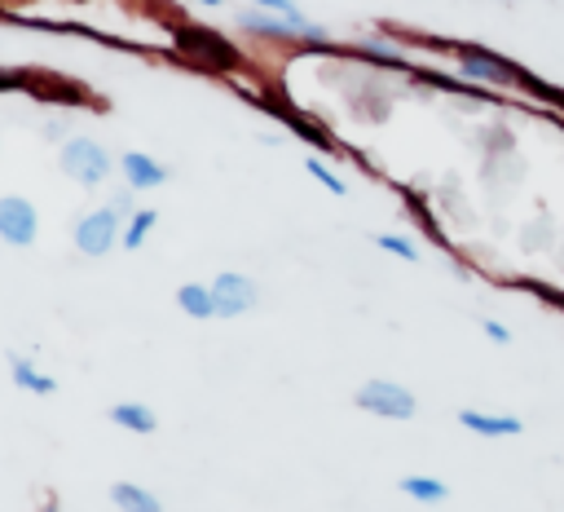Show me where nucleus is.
I'll list each match as a JSON object with an SVG mask.
<instances>
[{
    "instance_id": "nucleus-1",
    "label": "nucleus",
    "mask_w": 564,
    "mask_h": 512,
    "mask_svg": "<svg viewBox=\"0 0 564 512\" xmlns=\"http://www.w3.org/2000/svg\"><path fill=\"white\" fill-rule=\"evenodd\" d=\"M454 57H458V75L471 88H533V79L516 62H507L502 53H494L485 44H458Z\"/></svg>"
},
{
    "instance_id": "nucleus-2",
    "label": "nucleus",
    "mask_w": 564,
    "mask_h": 512,
    "mask_svg": "<svg viewBox=\"0 0 564 512\" xmlns=\"http://www.w3.org/2000/svg\"><path fill=\"white\" fill-rule=\"evenodd\" d=\"M57 168L75 181V185H101L115 168H119V159L97 141V137H66L62 141V150H57Z\"/></svg>"
},
{
    "instance_id": "nucleus-3",
    "label": "nucleus",
    "mask_w": 564,
    "mask_h": 512,
    "mask_svg": "<svg viewBox=\"0 0 564 512\" xmlns=\"http://www.w3.org/2000/svg\"><path fill=\"white\" fill-rule=\"evenodd\" d=\"M172 40H176V49H181L194 66H207V71H229V66H238V49H234L220 31H212V26H181Z\"/></svg>"
},
{
    "instance_id": "nucleus-4",
    "label": "nucleus",
    "mask_w": 564,
    "mask_h": 512,
    "mask_svg": "<svg viewBox=\"0 0 564 512\" xmlns=\"http://www.w3.org/2000/svg\"><path fill=\"white\" fill-rule=\"evenodd\" d=\"M352 402H357V410H370V415H379V419H410V415L419 410L414 393H410L405 384H397V380H366V384L352 393Z\"/></svg>"
},
{
    "instance_id": "nucleus-5",
    "label": "nucleus",
    "mask_w": 564,
    "mask_h": 512,
    "mask_svg": "<svg viewBox=\"0 0 564 512\" xmlns=\"http://www.w3.org/2000/svg\"><path fill=\"white\" fill-rule=\"evenodd\" d=\"M119 234H123V216H115L110 207H93L75 221L70 243H75L79 256H106L119 243Z\"/></svg>"
},
{
    "instance_id": "nucleus-6",
    "label": "nucleus",
    "mask_w": 564,
    "mask_h": 512,
    "mask_svg": "<svg viewBox=\"0 0 564 512\" xmlns=\"http://www.w3.org/2000/svg\"><path fill=\"white\" fill-rule=\"evenodd\" d=\"M40 238V212L22 194H0V243L31 247Z\"/></svg>"
},
{
    "instance_id": "nucleus-7",
    "label": "nucleus",
    "mask_w": 564,
    "mask_h": 512,
    "mask_svg": "<svg viewBox=\"0 0 564 512\" xmlns=\"http://www.w3.org/2000/svg\"><path fill=\"white\" fill-rule=\"evenodd\" d=\"M212 300H216V318H242L260 305V287H256V278L225 269L212 278Z\"/></svg>"
},
{
    "instance_id": "nucleus-8",
    "label": "nucleus",
    "mask_w": 564,
    "mask_h": 512,
    "mask_svg": "<svg viewBox=\"0 0 564 512\" xmlns=\"http://www.w3.org/2000/svg\"><path fill=\"white\" fill-rule=\"evenodd\" d=\"M119 172H123V185H132L137 194H141V190H159V185L172 177V172H167L159 159H150L145 150H123V154H119Z\"/></svg>"
},
{
    "instance_id": "nucleus-9",
    "label": "nucleus",
    "mask_w": 564,
    "mask_h": 512,
    "mask_svg": "<svg viewBox=\"0 0 564 512\" xmlns=\"http://www.w3.org/2000/svg\"><path fill=\"white\" fill-rule=\"evenodd\" d=\"M458 424L476 437H516L524 433V419L520 415H502V410H480V406H463L458 410Z\"/></svg>"
},
{
    "instance_id": "nucleus-10",
    "label": "nucleus",
    "mask_w": 564,
    "mask_h": 512,
    "mask_svg": "<svg viewBox=\"0 0 564 512\" xmlns=\"http://www.w3.org/2000/svg\"><path fill=\"white\" fill-rule=\"evenodd\" d=\"M234 22L247 31V35H260V40H295V26L286 22V18H278V13H269V9H238L234 13Z\"/></svg>"
},
{
    "instance_id": "nucleus-11",
    "label": "nucleus",
    "mask_w": 564,
    "mask_h": 512,
    "mask_svg": "<svg viewBox=\"0 0 564 512\" xmlns=\"http://www.w3.org/2000/svg\"><path fill=\"white\" fill-rule=\"evenodd\" d=\"M9 375H13V384H18V388H26V393H35V397L57 393V380H53V375H44V371H40L31 358L9 353Z\"/></svg>"
},
{
    "instance_id": "nucleus-12",
    "label": "nucleus",
    "mask_w": 564,
    "mask_h": 512,
    "mask_svg": "<svg viewBox=\"0 0 564 512\" xmlns=\"http://www.w3.org/2000/svg\"><path fill=\"white\" fill-rule=\"evenodd\" d=\"M106 415H110V424H119L123 433H137V437H150L154 424H159L154 410H150L145 402H115Z\"/></svg>"
},
{
    "instance_id": "nucleus-13",
    "label": "nucleus",
    "mask_w": 564,
    "mask_h": 512,
    "mask_svg": "<svg viewBox=\"0 0 564 512\" xmlns=\"http://www.w3.org/2000/svg\"><path fill=\"white\" fill-rule=\"evenodd\" d=\"M110 503H115L119 512H163L159 494L145 490V486H137V481H115V486H110Z\"/></svg>"
},
{
    "instance_id": "nucleus-14",
    "label": "nucleus",
    "mask_w": 564,
    "mask_h": 512,
    "mask_svg": "<svg viewBox=\"0 0 564 512\" xmlns=\"http://www.w3.org/2000/svg\"><path fill=\"white\" fill-rule=\"evenodd\" d=\"M176 309L189 318H216V300H212V282H181L176 287Z\"/></svg>"
},
{
    "instance_id": "nucleus-15",
    "label": "nucleus",
    "mask_w": 564,
    "mask_h": 512,
    "mask_svg": "<svg viewBox=\"0 0 564 512\" xmlns=\"http://www.w3.org/2000/svg\"><path fill=\"white\" fill-rule=\"evenodd\" d=\"M401 494H410L414 503H445V499H449V486H445L441 477L410 472V477H401Z\"/></svg>"
},
{
    "instance_id": "nucleus-16",
    "label": "nucleus",
    "mask_w": 564,
    "mask_h": 512,
    "mask_svg": "<svg viewBox=\"0 0 564 512\" xmlns=\"http://www.w3.org/2000/svg\"><path fill=\"white\" fill-rule=\"evenodd\" d=\"M154 225H159V212H154V207H137V212L123 221L119 243H123L128 252H141V247H145V238L154 234Z\"/></svg>"
},
{
    "instance_id": "nucleus-17",
    "label": "nucleus",
    "mask_w": 564,
    "mask_h": 512,
    "mask_svg": "<svg viewBox=\"0 0 564 512\" xmlns=\"http://www.w3.org/2000/svg\"><path fill=\"white\" fill-rule=\"evenodd\" d=\"M357 53H361L366 62H379V66H405V53H401L388 35H366V40L357 44Z\"/></svg>"
},
{
    "instance_id": "nucleus-18",
    "label": "nucleus",
    "mask_w": 564,
    "mask_h": 512,
    "mask_svg": "<svg viewBox=\"0 0 564 512\" xmlns=\"http://www.w3.org/2000/svg\"><path fill=\"white\" fill-rule=\"evenodd\" d=\"M304 168H308V177H313V181H322V190H326V194H335V199H344V194H348L344 177H339V172H330L322 159H308Z\"/></svg>"
},
{
    "instance_id": "nucleus-19",
    "label": "nucleus",
    "mask_w": 564,
    "mask_h": 512,
    "mask_svg": "<svg viewBox=\"0 0 564 512\" xmlns=\"http://www.w3.org/2000/svg\"><path fill=\"white\" fill-rule=\"evenodd\" d=\"M375 243H379L383 252H392V256H401V260H419V247H414V243H410L405 234H392V230H388V234H379Z\"/></svg>"
},
{
    "instance_id": "nucleus-20",
    "label": "nucleus",
    "mask_w": 564,
    "mask_h": 512,
    "mask_svg": "<svg viewBox=\"0 0 564 512\" xmlns=\"http://www.w3.org/2000/svg\"><path fill=\"white\" fill-rule=\"evenodd\" d=\"M106 207H110L115 216H123V221H128V216L137 212V190H132V185H119V190L110 194V203H106Z\"/></svg>"
},
{
    "instance_id": "nucleus-21",
    "label": "nucleus",
    "mask_w": 564,
    "mask_h": 512,
    "mask_svg": "<svg viewBox=\"0 0 564 512\" xmlns=\"http://www.w3.org/2000/svg\"><path fill=\"white\" fill-rule=\"evenodd\" d=\"M480 331H485V340H494V344H511V331H507L498 318H485Z\"/></svg>"
},
{
    "instance_id": "nucleus-22",
    "label": "nucleus",
    "mask_w": 564,
    "mask_h": 512,
    "mask_svg": "<svg viewBox=\"0 0 564 512\" xmlns=\"http://www.w3.org/2000/svg\"><path fill=\"white\" fill-rule=\"evenodd\" d=\"M40 132H44L48 141H53V137H62V141H66V119H48V124H44Z\"/></svg>"
},
{
    "instance_id": "nucleus-23",
    "label": "nucleus",
    "mask_w": 564,
    "mask_h": 512,
    "mask_svg": "<svg viewBox=\"0 0 564 512\" xmlns=\"http://www.w3.org/2000/svg\"><path fill=\"white\" fill-rule=\"evenodd\" d=\"M194 4H207V9H216V4H220V0H194Z\"/></svg>"
},
{
    "instance_id": "nucleus-24",
    "label": "nucleus",
    "mask_w": 564,
    "mask_h": 512,
    "mask_svg": "<svg viewBox=\"0 0 564 512\" xmlns=\"http://www.w3.org/2000/svg\"><path fill=\"white\" fill-rule=\"evenodd\" d=\"M40 512H62V508H57V503H44V508H40Z\"/></svg>"
}]
</instances>
